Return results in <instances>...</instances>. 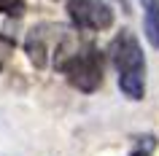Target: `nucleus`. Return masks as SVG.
Segmentation results:
<instances>
[{"mask_svg": "<svg viewBox=\"0 0 159 156\" xmlns=\"http://www.w3.org/2000/svg\"><path fill=\"white\" fill-rule=\"evenodd\" d=\"M78 46L75 41V35L62 25H49V22H43V25L33 27L25 38V51L30 62H33L38 70H46V67H54L57 70L67 57H70V51Z\"/></svg>", "mask_w": 159, "mask_h": 156, "instance_id": "2", "label": "nucleus"}, {"mask_svg": "<svg viewBox=\"0 0 159 156\" xmlns=\"http://www.w3.org/2000/svg\"><path fill=\"white\" fill-rule=\"evenodd\" d=\"M73 89L92 94L102 86V54L94 43H78L70 57L57 67Z\"/></svg>", "mask_w": 159, "mask_h": 156, "instance_id": "3", "label": "nucleus"}, {"mask_svg": "<svg viewBox=\"0 0 159 156\" xmlns=\"http://www.w3.org/2000/svg\"><path fill=\"white\" fill-rule=\"evenodd\" d=\"M143 30H146V38L154 49H159V11L154 14H143Z\"/></svg>", "mask_w": 159, "mask_h": 156, "instance_id": "5", "label": "nucleus"}, {"mask_svg": "<svg viewBox=\"0 0 159 156\" xmlns=\"http://www.w3.org/2000/svg\"><path fill=\"white\" fill-rule=\"evenodd\" d=\"M65 11L75 30L102 33L113 27V8L105 0H67Z\"/></svg>", "mask_w": 159, "mask_h": 156, "instance_id": "4", "label": "nucleus"}, {"mask_svg": "<svg viewBox=\"0 0 159 156\" xmlns=\"http://www.w3.org/2000/svg\"><path fill=\"white\" fill-rule=\"evenodd\" d=\"M111 62L119 73V89L127 100H138L146 97V54L140 49V41L135 38V33L121 30V33L111 41Z\"/></svg>", "mask_w": 159, "mask_h": 156, "instance_id": "1", "label": "nucleus"}, {"mask_svg": "<svg viewBox=\"0 0 159 156\" xmlns=\"http://www.w3.org/2000/svg\"><path fill=\"white\" fill-rule=\"evenodd\" d=\"M27 11V3L25 0H0V14L8 19H22Z\"/></svg>", "mask_w": 159, "mask_h": 156, "instance_id": "6", "label": "nucleus"}, {"mask_svg": "<svg viewBox=\"0 0 159 156\" xmlns=\"http://www.w3.org/2000/svg\"><path fill=\"white\" fill-rule=\"evenodd\" d=\"M11 51H14V38H8V35L0 33V70H3V65H6V59L11 57Z\"/></svg>", "mask_w": 159, "mask_h": 156, "instance_id": "8", "label": "nucleus"}, {"mask_svg": "<svg viewBox=\"0 0 159 156\" xmlns=\"http://www.w3.org/2000/svg\"><path fill=\"white\" fill-rule=\"evenodd\" d=\"M154 148H157V137L154 135H143V137H138V143L129 151V156H151Z\"/></svg>", "mask_w": 159, "mask_h": 156, "instance_id": "7", "label": "nucleus"}, {"mask_svg": "<svg viewBox=\"0 0 159 156\" xmlns=\"http://www.w3.org/2000/svg\"><path fill=\"white\" fill-rule=\"evenodd\" d=\"M143 6V14H154V11H159V0H140Z\"/></svg>", "mask_w": 159, "mask_h": 156, "instance_id": "9", "label": "nucleus"}]
</instances>
